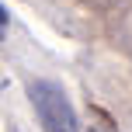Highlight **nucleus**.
I'll return each instance as SVG.
<instances>
[{"label": "nucleus", "mask_w": 132, "mask_h": 132, "mask_svg": "<svg viewBox=\"0 0 132 132\" xmlns=\"http://www.w3.org/2000/svg\"><path fill=\"white\" fill-rule=\"evenodd\" d=\"M80 132H118V129L111 125V118H108L101 108H90V125L80 129Z\"/></svg>", "instance_id": "obj_2"}, {"label": "nucleus", "mask_w": 132, "mask_h": 132, "mask_svg": "<svg viewBox=\"0 0 132 132\" xmlns=\"http://www.w3.org/2000/svg\"><path fill=\"white\" fill-rule=\"evenodd\" d=\"M4 35H7V11L0 7V38H4Z\"/></svg>", "instance_id": "obj_3"}, {"label": "nucleus", "mask_w": 132, "mask_h": 132, "mask_svg": "<svg viewBox=\"0 0 132 132\" xmlns=\"http://www.w3.org/2000/svg\"><path fill=\"white\" fill-rule=\"evenodd\" d=\"M28 94H31V104H35V111H38L45 132H80L73 104H70V97H66V90L59 84H52V80H35V84L28 87Z\"/></svg>", "instance_id": "obj_1"}]
</instances>
